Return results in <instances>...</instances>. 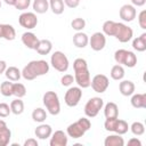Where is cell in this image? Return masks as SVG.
Instances as JSON below:
<instances>
[{
  "instance_id": "cell-15",
  "label": "cell",
  "mask_w": 146,
  "mask_h": 146,
  "mask_svg": "<svg viewBox=\"0 0 146 146\" xmlns=\"http://www.w3.org/2000/svg\"><path fill=\"white\" fill-rule=\"evenodd\" d=\"M0 38L8 41H13L16 38L15 29L9 24H0Z\"/></svg>"
},
{
  "instance_id": "cell-34",
  "label": "cell",
  "mask_w": 146,
  "mask_h": 146,
  "mask_svg": "<svg viewBox=\"0 0 146 146\" xmlns=\"http://www.w3.org/2000/svg\"><path fill=\"white\" fill-rule=\"evenodd\" d=\"M11 138V131L9 128L0 131V146H7Z\"/></svg>"
},
{
  "instance_id": "cell-12",
  "label": "cell",
  "mask_w": 146,
  "mask_h": 146,
  "mask_svg": "<svg viewBox=\"0 0 146 146\" xmlns=\"http://www.w3.org/2000/svg\"><path fill=\"white\" fill-rule=\"evenodd\" d=\"M68 143L67 133H65L63 130H56L50 136V146H66Z\"/></svg>"
},
{
  "instance_id": "cell-24",
  "label": "cell",
  "mask_w": 146,
  "mask_h": 146,
  "mask_svg": "<svg viewBox=\"0 0 146 146\" xmlns=\"http://www.w3.org/2000/svg\"><path fill=\"white\" fill-rule=\"evenodd\" d=\"M32 7L36 14H44L49 9V0H34Z\"/></svg>"
},
{
  "instance_id": "cell-22",
  "label": "cell",
  "mask_w": 146,
  "mask_h": 146,
  "mask_svg": "<svg viewBox=\"0 0 146 146\" xmlns=\"http://www.w3.org/2000/svg\"><path fill=\"white\" fill-rule=\"evenodd\" d=\"M105 146H123L124 139L121 137V135H110L104 140Z\"/></svg>"
},
{
  "instance_id": "cell-49",
  "label": "cell",
  "mask_w": 146,
  "mask_h": 146,
  "mask_svg": "<svg viewBox=\"0 0 146 146\" xmlns=\"http://www.w3.org/2000/svg\"><path fill=\"white\" fill-rule=\"evenodd\" d=\"M6 68H7V63L5 60H0V75L2 73H5Z\"/></svg>"
},
{
  "instance_id": "cell-13",
  "label": "cell",
  "mask_w": 146,
  "mask_h": 146,
  "mask_svg": "<svg viewBox=\"0 0 146 146\" xmlns=\"http://www.w3.org/2000/svg\"><path fill=\"white\" fill-rule=\"evenodd\" d=\"M120 18L124 22H132L135 18H136V15H137V11H136V8L132 6V5H123L120 9Z\"/></svg>"
},
{
  "instance_id": "cell-43",
  "label": "cell",
  "mask_w": 146,
  "mask_h": 146,
  "mask_svg": "<svg viewBox=\"0 0 146 146\" xmlns=\"http://www.w3.org/2000/svg\"><path fill=\"white\" fill-rule=\"evenodd\" d=\"M10 113V106L6 103H0V117H7Z\"/></svg>"
},
{
  "instance_id": "cell-19",
  "label": "cell",
  "mask_w": 146,
  "mask_h": 146,
  "mask_svg": "<svg viewBox=\"0 0 146 146\" xmlns=\"http://www.w3.org/2000/svg\"><path fill=\"white\" fill-rule=\"evenodd\" d=\"M51 49H52L51 41H49L47 39H42V40H39L36 48H35V51L40 55H48V54H50Z\"/></svg>"
},
{
  "instance_id": "cell-30",
  "label": "cell",
  "mask_w": 146,
  "mask_h": 146,
  "mask_svg": "<svg viewBox=\"0 0 146 146\" xmlns=\"http://www.w3.org/2000/svg\"><path fill=\"white\" fill-rule=\"evenodd\" d=\"M136 64H137V56L135 55V52H132L130 50H127L122 65H124L127 67H135Z\"/></svg>"
},
{
  "instance_id": "cell-37",
  "label": "cell",
  "mask_w": 146,
  "mask_h": 146,
  "mask_svg": "<svg viewBox=\"0 0 146 146\" xmlns=\"http://www.w3.org/2000/svg\"><path fill=\"white\" fill-rule=\"evenodd\" d=\"M71 26L76 32H80L86 27V21L83 18H81V17H76L71 22Z\"/></svg>"
},
{
  "instance_id": "cell-16",
  "label": "cell",
  "mask_w": 146,
  "mask_h": 146,
  "mask_svg": "<svg viewBox=\"0 0 146 146\" xmlns=\"http://www.w3.org/2000/svg\"><path fill=\"white\" fill-rule=\"evenodd\" d=\"M34 133H35V136L39 138V139H47V138H49L50 136H51V133H52V129H51V127L49 125V124H46V123H41L40 125H38L36 128H35V130H34Z\"/></svg>"
},
{
  "instance_id": "cell-5",
  "label": "cell",
  "mask_w": 146,
  "mask_h": 146,
  "mask_svg": "<svg viewBox=\"0 0 146 146\" xmlns=\"http://www.w3.org/2000/svg\"><path fill=\"white\" fill-rule=\"evenodd\" d=\"M104 106V100L100 97H91L84 105V114L88 117H95Z\"/></svg>"
},
{
  "instance_id": "cell-48",
  "label": "cell",
  "mask_w": 146,
  "mask_h": 146,
  "mask_svg": "<svg viewBox=\"0 0 146 146\" xmlns=\"http://www.w3.org/2000/svg\"><path fill=\"white\" fill-rule=\"evenodd\" d=\"M128 145H136V146H141V141L139 140V139H137V138H131V139H129L128 140Z\"/></svg>"
},
{
  "instance_id": "cell-14",
  "label": "cell",
  "mask_w": 146,
  "mask_h": 146,
  "mask_svg": "<svg viewBox=\"0 0 146 146\" xmlns=\"http://www.w3.org/2000/svg\"><path fill=\"white\" fill-rule=\"evenodd\" d=\"M22 42H23V44L26 48L35 50L36 44L39 42V39H38V36L34 33H32V32H25V33L22 34Z\"/></svg>"
},
{
  "instance_id": "cell-23",
  "label": "cell",
  "mask_w": 146,
  "mask_h": 146,
  "mask_svg": "<svg viewBox=\"0 0 146 146\" xmlns=\"http://www.w3.org/2000/svg\"><path fill=\"white\" fill-rule=\"evenodd\" d=\"M132 48L139 52L146 50V33H143L140 36H137L132 40Z\"/></svg>"
},
{
  "instance_id": "cell-25",
  "label": "cell",
  "mask_w": 146,
  "mask_h": 146,
  "mask_svg": "<svg viewBox=\"0 0 146 146\" xmlns=\"http://www.w3.org/2000/svg\"><path fill=\"white\" fill-rule=\"evenodd\" d=\"M5 75L9 81H18L22 76V72L16 66H9L6 68Z\"/></svg>"
},
{
  "instance_id": "cell-29",
  "label": "cell",
  "mask_w": 146,
  "mask_h": 146,
  "mask_svg": "<svg viewBox=\"0 0 146 146\" xmlns=\"http://www.w3.org/2000/svg\"><path fill=\"white\" fill-rule=\"evenodd\" d=\"M124 68L122 67V65H120V64H116V65H114L113 67H112V70H111V78L113 79V80H115V81H120V80H122L123 78H124Z\"/></svg>"
},
{
  "instance_id": "cell-38",
  "label": "cell",
  "mask_w": 146,
  "mask_h": 146,
  "mask_svg": "<svg viewBox=\"0 0 146 146\" xmlns=\"http://www.w3.org/2000/svg\"><path fill=\"white\" fill-rule=\"evenodd\" d=\"M116 122H117V117L106 119V120H105V122H104V128H105V130L114 132L115 127H116Z\"/></svg>"
},
{
  "instance_id": "cell-27",
  "label": "cell",
  "mask_w": 146,
  "mask_h": 146,
  "mask_svg": "<svg viewBox=\"0 0 146 146\" xmlns=\"http://www.w3.org/2000/svg\"><path fill=\"white\" fill-rule=\"evenodd\" d=\"M10 111L15 115H21L24 112V103L21 98H16L10 103Z\"/></svg>"
},
{
  "instance_id": "cell-2",
  "label": "cell",
  "mask_w": 146,
  "mask_h": 146,
  "mask_svg": "<svg viewBox=\"0 0 146 146\" xmlns=\"http://www.w3.org/2000/svg\"><path fill=\"white\" fill-rule=\"evenodd\" d=\"M91 128V122L87 117H80L76 122L71 123L67 129L66 133L68 137H72L73 139H78L83 137V135Z\"/></svg>"
},
{
  "instance_id": "cell-36",
  "label": "cell",
  "mask_w": 146,
  "mask_h": 146,
  "mask_svg": "<svg viewBox=\"0 0 146 146\" xmlns=\"http://www.w3.org/2000/svg\"><path fill=\"white\" fill-rule=\"evenodd\" d=\"M130 130L135 136H141L145 132V125L141 122L136 121L130 125Z\"/></svg>"
},
{
  "instance_id": "cell-47",
  "label": "cell",
  "mask_w": 146,
  "mask_h": 146,
  "mask_svg": "<svg viewBox=\"0 0 146 146\" xmlns=\"http://www.w3.org/2000/svg\"><path fill=\"white\" fill-rule=\"evenodd\" d=\"M133 7H141L146 3V0H130Z\"/></svg>"
},
{
  "instance_id": "cell-11",
  "label": "cell",
  "mask_w": 146,
  "mask_h": 146,
  "mask_svg": "<svg viewBox=\"0 0 146 146\" xmlns=\"http://www.w3.org/2000/svg\"><path fill=\"white\" fill-rule=\"evenodd\" d=\"M74 81L78 83L80 88H88L91 83V78L88 68L74 71Z\"/></svg>"
},
{
  "instance_id": "cell-41",
  "label": "cell",
  "mask_w": 146,
  "mask_h": 146,
  "mask_svg": "<svg viewBox=\"0 0 146 146\" xmlns=\"http://www.w3.org/2000/svg\"><path fill=\"white\" fill-rule=\"evenodd\" d=\"M125 52H127L125 49H119V50H116V51L114 52V59H115L116 64L122 65L123 59H124V56H125Z\"/></svg>"
},
{
  "instance_id": "cell-31",
  "label": "cell",
  "mask_w": 146,
  "mask_h": 146,
  "mask_svg": "<svg viewBox=\"0 0 146 146\" xmlns=\"http://www.w3.org/2000/svg\"><path fill=\"white\" fill-rule=\"evenodd\" d=\"M32 119H33V121H35V122L42 123V122H44L46 119H47V112H46L43 108H41V107H36V108H34L33 112H32Z\"/></svg>"
},
{
  "instance_id": "cell-21",
  "label": "cell",
  "mask_w": 146,
  "mask_h": 146,
  "mask_svg": "<svg viewBox=\"0 0 146 146\" xmlns=\"http://www.w3.org/2000/svg\"><path fill=\"white\" fill-rule=\"evenodd\" d=\"M104 115L106 119H113V117H117L119 115V107L115 103L113 102H108L105 106H104Z\"/></svg>"
},
{
  "instance_id": "cell-45",
  "label": "cell",
  "mask_w": 146,
  "mask_h": 146,
  "mask_svg": "<svg viewBox=\"0 0 146 146\" xmlns=\"http://www.w3.org/2000/svg\"><path fill=\"white\" fill-rule=\"evenodd\" d=\"M64 3L68 8H76L80 5V0H64Z\"/></svg>"
},
{
  "instance_id": "cell-46",
  "label": "cell",
  "mask_w": 146,
  "mask_h": 146,
  "mask_svg": "<svg viewBox=\"0 0 146 146\" xmlns=\"http://www.w3.org/2000/svg\"><path fill=\"white\" fill-rule=\"evenodd\" d=\"M24 146H38V141L34 138H29L24 141Z\"/></svg>"
},
{
  "instance_id": "cell-42",
  "label": "cell",
  "mask_w": 146,
  "mask_h": 146,
  "mask_svg": "<svg viewBox=\"0 0 146 146\" xmlns=\"http://www.w3.org/2000/svg\"><path fill=\"white\" fill-rule=\"evenodd\" d=\"M74 82V76L72 74H64L60 79V83L64 87H70Z\"/></svg>"
},
{
  "instance_id": "cell-8",
  "label": "cell",
  "mask_w": 146,
  "mask_h": 146,
  "mask_svg": "<svg viewBox=\"0 0 146 146\" xmlns=\"http://www.w3.org/2000/svg\"><path fill=\"white\" fill-rule=\"evenodd\" d=\"M91 88L94 89V91L98 92V94H103L106 91V89L110 86V81L108 78L104 74H96L92 79H91V83H90Z\"/></svg>"
},
{
  "instance_id": "cell-52",
  "label": "cell",
  "mask_w": 146,
  "mask_h": 146,
  "mask_svg": "<svg viewBox=\"0 0 146 146\" xmlns=\"http://www.w3.org/2000/svg\"><path fill=\"white\" fill-rule=\"evenodd\" d=\"M0 8H1V1H0Z\"/></svg>"
},
{
  "instance_id": "cell-51",
  "label": "cell",
  "mask_w": 146,
  "mask_h": 146,
  "mask_svg": "<svg viewBox=\"0 0 146 146\" xmlns=\"http://www.w3.org/2000/svg\"><path fill=\"white\" fill-rule=\"evenodd\" d=\"M3 1H5V3L8 5V6H14L15 2H16V0H3Z\"/></svg>"
},
{
  "instance_id": "cell-39",
  "label": "cell",
  "mask_w": 146,
  "mask_h": 146,
  "mask_svg": "<svg viewBox=\"0 0 146 146\" xmlns=\"http://www.w3.org/2000/svg\"><path fill=\"white\" fill-rule=\"evenodd\" d=\"M73 68H74V71H79V70L88 68L87 60L83 59V58H76V59L73 62Z\"/></svg>"
},
{
  "instance_id": "cell-3",
  "label": "cell",
  "mask_w": 146,
  "mask_h": 146,
  "mask_svg": "<svg viewBox=\"0 0 146 146\" xmlns=\"http://www.w3.org/2000/svg\"><path fill=\"white\" fill-rule=\"evenodd\" d=\"M43 105L46 106L48 113H50L51 115H58L60 112V103H59V98L58 95L55 91H47L43 95Z\"/></svg>"
},
{
  "instance_id": "cell-35",
  "label": "cell",
  "mask_w": 146,
  "mask_h": 146,
  "mask_svg": "<svg viewBox=\"0 0 146 146\" xmlns=\"http://www.w3.org/2000/svg\"><path fill=\"white\" fill-rule=\"evenodd\" d=\"M129 130V125L128 123L124 121V120H120L117 119V122H116V127H115V130L114 132L117 133V135H124L127 133Z\"/></svg>"
},
{
  "instance_id": "cell-44",
  "label": "cell",
  "mask_w": 146,
  "mask_h": 146,
  "mask_svg": "<svg viewBox=\"0 0 146 146\" xmlns=\"http://www.w3.org/2000/svg\"><path fill=\"white\" fill-rule=\"evenodd\" d=\"M138 23L143 30H146V10H141L138 15Z\"/></svg>"
},
{
  "instance_id": "cell-10",
  "label": "cell",
  "mask_w": 146,
  "mask_h": 146,
  "mask_svg": "<svg viewBox=\"0 0 146 146\" xmlns=\"http://www.w3.org/2000/svg\"><path fill=\"white\" fill-rule=\"evenodd\" d=\"M89 44L92 50L95 51H100L105 48L106 46V36L103 32H95L90 38H89Z\"/></svg>"
},
{
  "instance_id": "cell-18",
  "label": "cell",
  "mask_w": 146,
  "mask_h": 146,
  "mask_svg": "<svg viewBox=\"0 0 146 146\" xmlns=\"http://www.w3.org/2000/svg\"><path fill=\"white\" fill-rule=\"evenodd\" d=\"M73 43H74V46L78 47V48H84V47H87L88 43H89V36H88L86 33H83L82 31L76 32V33L73 35Z\"/></svg>"
},
{
  "instance_id": "cell-28",
  "label": "cell",
  "mask_w": 146,
  "mask_h": 146,
  "mask_svg": "<svg viewBox=\"0 0 146 146\" xmlns=\"http://www.w3.org/2000/svg\"><path fill=\"white\" fill-rule=\"evenodd\" d=\"M64 0H49V8L55 15H60L64 11Z\"/></svg>"
},
{
  "instance_id": "cell-4",
  "label": "cell",
  "mask_w": 146,
  "mask_h": 146,
  "mask_svg": "<svg viewBox=\"0 0 146 146\" xmlns=\"http://www.w3.org/2000/svg\"><path fill=\"white\" fill-rule=\"evenodd\" d=\"M50 64H51V66L56 71L64 73V72L67 71L70 63H68V58L66 57V55L64 52L57 50V51H55L51 55V57H50Z\"/></svg>"
},
{
  "instance_id": "cell-40",
  "label": "cell",
  "mask_w": 146,
  "mask_h": 146,
  "mask_svg": "<svg viewBox=\"0 0 146 146\" xmlns=\"http://www.w3.org/2000/svg\"><path fill=\"white\" fill-rule=\"evenodd\" d=\"M31 5V0H16L14 7L18 10H25L30 7Z\"/></svg>"
},
{
  "instance_id": "cell-32",
  "label": "cell",
  "mask_w": 146,
  "mask_h": 146,
  "mask_svg": "<svg viewBox=\"0 0 146 146\" xmlns=\"http://www.w3.org/2000/svg\"><path fill=\"white\" fill-rule=\"evenodd\" d=\"M13 95L16 96L17 98H22L26 95V88L23 83H19V82H16V83H13Z\"/></svg>"
},
{
  "instance_id": "cell-50",
  "label": "cell",
  "mask_w": 146,
  "mask_h": 146,
  "mask_svg": "<svg viewBox=\"0 0 146 146\" xmlns=\"http://www.w3.org/2000/svg\"><path fill=\"white\" fill-rule=\"evenodd\" d=\"M6 128H8V127H7V123H6L3 120L0 119V131H1V130H5Z\"/></svg>"
},
{
  "instance_id": "cell-6",
  "label": "cell",
  "mask_w": 146,
  "mask_h": 146,
  "mask_svg": "<svg viewBox=\"0 0 146 146\" xmlns=\"http://www.w3.org/2000/svg\"><path fill=\"white\" fill-rule=\"evenodd\" d=\"M82 97V89L80 87H71L65 92L64 100L68 107H75Z\"/></svg>"
},
{
  "instance_id": "cell-33",
  "label": "cell",
  "mask_w": 146,
  "mask_h": 146,
  "mask_svg": "<svg viewBox=\"0 0 146 146\" xmlns=\"http://www.w3.org/2000/svg\"><path fill=\"white\" fill-rule=\"evenodd\" d=\"M0 92L5 97L13 96V82H10V81H3L0 84Z\"/></svg>"
},
{
  "instance_id": "cell-9",
  "label": "cell",
  "mask_w": 146,
  "mask_h": 146,
  "mask_svg": "<svg viewBox=\"0 0 146 146\" xmlns=\"http://www.w3.org/2000/svg\"><path fill=\"white\" fill-rule=\"evenodd\" d=\"M18 23L22 27L26 30H32L38 24V17L34 13H23L18 17Z\"/></svg>"
},
{
  "instance_id": "cell-17",
  "label": "cell",
  "mask_w": 146,
  "mask_h": 146,
  "mask_svg": "<svg viewBox=\"0 0 146 146\" xmlns=\"http://www.w3.org/2000/svg\"><path fill=\"white\" fill-rule=\"evenodd\" d=\"M119 90L122 96H131L135 92V83L130 80H123L119 84Z\"/></svg>"
},
{
  "instance_id": "cell-1",
  "label": "cell",
  "mask_w": 146,
  "mask_h": 146,
  "mask_svg": "<svg viewBox=\"0 0 146 146\" xmlns=\"http://www.w3.org/2000/svg\"><path fill=\"white\" fill-rule=\"evenodd\" d=\"M49 72V64L43 60V59H38V60H31L27 65L24 66L22 71V76L27 80H34L38 76L44 75Z\"/></svg>"
},
{
  "instance_id": "cell-20",
  "label": "cell",
  "mask_w": 146,
  "mask_h": 146,
  "mask_svg": "<svg viewBox=\"0 0 146 146\" xmlns=\"http://www.w3.org/2000/svg\"><path fill=\"white\" fill-rule=\"evenodd\" d=\"M131 105L135 108H145L146 107V94H132L131 95Z\"/></svg>"
},
{
  "instance_id": "cell-26",
  "label": "cell",
  "mask_w": 146,
  "mask_h": 146,
  "mask_svg": "<svg viewBox=\"0 0 146 146\" xmlns=\"http://www.w3.org/2000/svg\"><path fill=\"white\" fill-rule=\"evenodd\" d=\"M116 26H117V22L106 21L103 24V33L108 36H114V34L116 32Z\"/></svg>"
},
{
  "instance_id": "cell-7",
  "label": "cell",
  "mask_w": 146,
  "mask_h": 146,
  "mask_svg": "<svg viewBox=\"0 0 146 146\" xmlns=\"http://www.w3.org/2000/svg\"><path fill=\"white\" fill-rule=\"evenodd\" d=\"M114 36L122 43H125L128 41H130L133 36V31L131 27H129L128 25H125L124 23H117L116 26V32L114 34Z\"/></svg>"
}]
</instances>
